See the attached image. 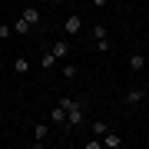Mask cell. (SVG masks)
Wrapping results in <instances>:
<instances>
[{"mask_svg": "<svg viewBox=\"0 0 149 149\" xmlns=\"http://www.w3.org/2000/svg\"><path fill=\"white\" fill-rule=\"evenodd\" d=\"M126 66L133 70V73H143V70H146V56L143 53H129L126 56Z\"/></svg>", "mask_w": 149, "mask_h": 149, "instance_id": "obj_7", "label": "cell"}, {"mask_svg": "<svg viewBox=\"0 0 149 149\" xmlns=\"http://www.w3.org/2000/svg\"><path fill=\"white\" fill-rule=\"evenodd\" d=\"M146 70H149V56H146Z\"/></svg>", "mask_w": 149, "mask_h": 149, "instance_id": "obj_21", "label": "cell"}, {"mask_svg": "<svg viewBox=\"0 0 149 149\" xmlns=\"http://www.w3.org/2000/svg\"><path fill=\"white\" fill-rule=\"evenodd\" d=\"M7 37H13V23H0V40H7Z\"/></svg>", "mask_w": 149, "mask_h": 149, "instance_id": "obj_17", "label": "cell"}, {"mask_svg": "<svg viewBox=\"0 0 149 149\" xmlns=\"http://www.w3.org/2000/svg\"><path fill=\"white\" fill-rule=\"evenodd\" d=\"M47 119L53 123V126H60V129H63V123H66V106H60V103H56V106L47 113Z\"/></svg>", "mask_w": 149, "mask_h": 149, "instance_id": "obj_6", "label": "cell"}, {"mask_svg": "<svg viewBox=\"0 0 149 149\" xmlns=\"http://www.w3.org/2000/svg\"><path fill=\"white\" fill-rule=\"evenodd\" d=\"M20 17H27V20L33 23V27L40 23V10H37V7H23V10H20Z\"/></svg>", "mask_w": 149, "mask_h": 149, "instance_id": "obj_12", "label": "cell"}, {"mask_svg": "<svg viewBox=\"0 0 149 149\" xmlns=\"http://www.w3.org/2000/svg\"><path fill=\"white\" fill-rule=\"evenodd\" d=\"M103 146H106V149H119V146H123V136L106 133V136H103Z\"/></svg>", "mask_w": 149, "mask_h": 149, "instance_id": "obj_10", "label": "cell"}, {"mask_svg": "<svg viewBox=\"0 0 149 149\" xmlns=\"http://www.w3.org/2000/svg\"><path fill=\"white\" fill-rule=\"evenodd\" d=\"M80 30H83V17L80 13H70L63 20V33H80Z\"/></svg>", "mask_w": 149, "mask_h": 149, "instance_id": "obj_4", "label": "cell"}, {"mask_svg": "<svg viewBox=\"0 0 149 149\" xmlns=\"http://www.w3.org/2000/svg\"><path fill=\"white\" fill-rule=\"evenodd\" d=\"M37 3H50V0H37Z\"/></svg>", "mask_w": 149, "mask_h": 149, "instance_id": "obj_20", "label": "cell"}, {"mask_svg": "<svg viewBox=\"0 0 149 149\" xmlns=\"http://www.w3.org/2000/svg\"><path fill=\"white\" fill-rule=\"evenodd\" d=\"M50 53H53L56 60H70V43L66 40H53L50 43Z\"/></svg>", "mask_w": 149, "mask_h": 149, "instance_id": "obj_5", "label": "cell"}, {"mask_svg": "<svg viewBox=\"0 0 149 149\" xmlns=\"http://www.w3.org/2000/svg\"><path fill=\"white\" fill-rule=\"evenodd\" d=\"M146 96H149V86H133V90L126 93V106H139Z\"/></svg>", "mask_w": 149, "mask_h": 149, "instance_id": "obj_3", "label": "cell"}, {"mask_svg": "<svg viewBox=\"0 0 149 149\" xmlns=\"http://www.w3.org/2000/svg\"><path fill=\"white\" fill-rule=\"evenodd\" d=\"M50 3H63V0H50Z\"/></svg>", "mask_w": 149, "mask_h": 149, "instance_id": "obj_19", "label": "cell"}, {"mask_svg": "<svg viewBox=\"0 0 149 149\" xmlns=\"http://www.w3.org/2000/svg\"><path fill=\"white\" fill-rule=\"evenodd\" d=\"M40 63H43V70H53L56 63H60V60L53 56V53H50V50H47V53H43V60H40Z\"/></svg>", "mask_w": 149, "mask_h": 149, "instance_id": "obj_14", "label": "cell"}, {"mask_svg": "<svg viewBox=\"0 0 149 149\" xmlns=\"http://www.w3.org/2000/svg\"><path fill=\"white\" fill-rule=\"evenodd\" d=\"M0 126H3V116H0Z\"/></svg>", "mask_w": 149, "mask_h": 149, "instance_id": "obj_22", "label": "cell"}, {"mask_svg": "<svg viewBox=\"0 0 149 149\" xmlns=\"http://www.w3.org/2000/svg\"><path fill=\"white\" fill-rule=\"evenodd\" d=\"M50 129H53V123H50V119L33 123V143H37V146H43V143L50 139Z\"/></svg>", "mask_w": 149, "mask_h": 149, "instance_id": "obj_2", "label": "cell"}, {"mask_svg": "<svg viewBox=\"0 0 149 149\" xmlns=\"http://www.w3.org/2000/svg\"><path fill=\"white\" fill-rule=\"evenodd\" d=\"M93 37H96V40H106V37H109V30L103 27V23H96V27H93Z\"/></svg>", "mask_w": 149, "mask_h": 149, "instance_id": "obj_16", "label": "cell"}, {"mask_svg": "<svg viewBox=\"0 0 149 149\" xmlns=\"http://www.w3.org/2000/svg\"><path fill=\"white\" fill-rule=\"evenodd\" d=\"M106 133H109V126H106L103 119H96V123H93V136H100V139H103Z\"/></svg>", "mask_w": 149, "mask_h": 149, "instance_id": "obj_13", "label": "cell"}, {"mask_svg": "<svg viewBox=\"0 0 149 149\" xmlns=\"http://www.w3.org/2000/svg\"><path fill=\"white\" fill-rule=\"evenodd\" d=\"M13 73H17V76H27V73H30V60H27V56H17V60H13Z\"/></svg>", "mask_w": 149, "mask_h": 149, "instance_id": "obj_8", "label": "cell"}, {"mask_svg": "<svg viewBox=\"0 0 149 149\" xmlns=\"http://www.w3.org/2000/svg\"><path fill=\"white\" fill-rule=\"evenodd\" d=\"M60 106H66V123L63 133H73L86 123V100L83 96H60Z\"/></svg>", "mask_w": 149, "mask_h": 149, "instance_id": "obj_1", "label": "cell"}, {"mask_svg": "<svg viewBox=\"0 0 149 149\" xmlns=\"http://www.w3.org/2000/svg\"><path fill=\"white\" fill-rule=\"evenodd\" d=\"M33 30V23L27 20V17H17V23H13V33H17V37H20V33H30Z\"/></svg>", "mask_w": 149, "mask_h": 149, "instance_id": "obj_9", "label": "cell"}, {"mask_svg": "<svg viewBox=\"0 0 149 149\" xmlns=\"http://www.w3.org/2000/svg\"><path fill=\"white\" fill-rule=\"evenodd\" d=\"M60 73H63L66 80H76V76H80V66H76V63H63V66H60Z\"/></svg>", "mask_w": 149, "mask_h": 149, "instance_id": "obj_11", "label": "cell"}, {"mask_svg": "<svg viewBox=\"0 0 149 149\" xmlns=\"http://www.w3.org/2000/svg\"><path fill=\"white\" fill-rule=\"evenodd\" d=\"M109 50H113L109 37H106V40H96V53H109Z\"/></svg>", "mask_w": 149, "mask_h": 149, "instance_id": "obj_15", "label": "cell"}, {"mask_svg": "<svg viewBox=\"0 0 149 149\" xmlns=\"http://www.w3.org/2000/svg\"><path fill=\"white\" fill-rule=\"evenodd\" d=\"M93 7H106V0H93Z\"/></svg>", "mask_w": 149, "mask_h": 149, "instance_id": "obj_18", "label": "cell"}]
</instances>
